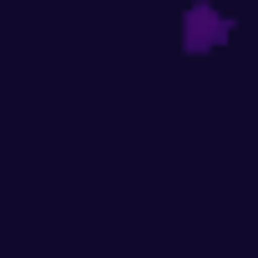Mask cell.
Returning a JSON list of instances; mask_svg holds the SVG:
<instances>
[{
    "label": "cell",
    "mask_w": 258,
    "mask_h": 258,
    "mask_svg": "<svg viewBox=\"0 0 258 258\" xmlns=\"http://www.w3.org/2000/svg\"><path fill=\"white\" fill-rule=\"evenodd\" d=\"M228 31H233V21L218 16L213 6H187V16H182V46L187 51H213L228 41Z\"/></svg>",
    "instance_id": "1"
}]
</instances>
